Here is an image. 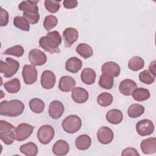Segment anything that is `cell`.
Instances as JSON below:
<instances>
[{"instance_id": "cell-1", "label": "cell", "mask_w": 156, "mask_h": 156, "mask_svg": "<svg viewBox=\"0 0 156 156\" xmlns=\"http://www.w3.org/2000/svg\"><path fill=\"white\" fill-rule=\"evenodd\" d=\"M61 43L62 37L57 30L48 32L46 36L41 37L39 40V44L41 48L50 54L60 52L58 46Z\"/></svg>"}, {"instance_id": "cell-2", "label": "cell", "mask_w": 156, "mask_h": 156, "mask_svg": "<svg viewBox=\"0 0 156 156\" xmlns=\"http://www.w3.org/2000/svg\"><path fill=\"white\" fill-rule=\"evenodd\" d=\"M24 109V104L18 99L3 101L0 104V115L2 116L16 117L21 115Z\"/></svg>"}, {"instance_id": "cell-3", "label": "cell", "mask_w": 156, "mask_h": 156, "mask_svg": "<svg viewBox=\"0 0 156 156\" xmlns=\"http://www.w3.org/2000/svg\"><path fill=\"white\" fill-rule=\"evenodd\" d=\"M0 138L4 144L7 145L12 144L15 140L14 126L5 121L1 120Z\"/></svg>"}, {"instance_id": "cell-4", "label": "cell", "mask_w": 156, "mask_h": 156, "mask_svg": "<svg viewBox=\"0 0 156 156\" xmlns=\"http://www.w3.org/2000/svg\"><path fill=\"white\" fill-rule=\"evenodd\" d=\"M20 67L19 62L10 57L5 58V62L1 60L0 62V72L4 74V77H12L15 74Z\"/></svg>"}, {"instance_id": "cell-5", "label": "cell", "mask_w": 156, "mask_h": 156, "mask_svg": "<svg viewBox=\"0 0 156 156\" xmlns=\"http://www.w3.org/2000/svg\"><path fill=\"white\" fill-rule=\"evenodd\" d=\"M82 126V120L79 116L76 115H70L66 117L62 123L63 129L68 133L77 132Z\"/></svg>"}, {"instance_id": "cell-6", "label": "cell", "mask_w": 156, "mask_h": 156, "mask_svg": "<svg viewBox=\"0 0 156 156\" xmlns=\"http://www.w3.org/2000/svg\"><path fill=\"white\" fill-rule=\"evenodd\" d=\"M55 135L54 128L50 125H43L37 131V139L43 144L49 143Z\"/></svg>"}, {"instance_id": "cell-7", "label": "cell", "mask_w": 156, "mask_h": 156, "mask_svg": "<svg viewBox=\"0 0 156 156\" xmlns=\"http://www.w3.org/2000/svg\"><path fill=\"white\" fill-rule=\"evenodd\" d=\"M34 129V126L27 123H21L18 125L15 129V140L18 141L26 140L31 135Z\"/></svg>"}, {"instance_id": "cell-8", "label": "cell", "mask_w": 156, "mask_h": 156, "mask_svg": "<svg viewBox=\"0 0 156 156\" xmlns=\"http://www.w3.org/2000/svg\"><path fill=\"white\" fill-rule=\"evenodd\" d=\"M37 76L38 72L35 66L25 65L23 67L22 76L26 85H32L35 83L37 79Z\"/></svg>"}, {"instance_id": "cell-9", "label": "cell", "mask_w": 156, "mask_h": 156, "mask_svg": "<svg viewBox=\"0 0 156 156\" xmlns=\"http://www.w3.org/2000/svg\"><path fill=\"white\" fill-rule=\"evenodd\" d=\"M136 130L142 136L150 135L154 131V124L151 120L144 119L136 123Z\"/></svg>"}, {"instance_id": "cell-10", "label": "cell", "mask_w": 156, "mask_h": 156, "mask_svg": "<svg viewBox=\"0 0 156 156\" xmlns=\"http://www.w3.org/2000/svg\"><path fill=\"white\" fill-rule=\"evenodd\" d=\"M29 60L34 66H41L47 61L46 55L41 50L34 49L30 51L28 54Z\"/></svg>"}, {"instance_id": "cell-11", "label": "cell", "mask_w": 156, "mask_h": 156, "mask_svg": "<svg viewBox=\"0 0 156 156\" xmlns=\"http://www.w3.org/2000/svg\"><path fill=\"white\" fill-rule=\"evenodd\" d=\"M113 132L108 127H101L98 130L97 138L99 143L102 144H108L110 143L113 141Z\"/></svg>"}, {"instance_id": "cell-12", "label": "cell", "mask_w": 156, "mask_h": 156, "mask_svg": "<svg viewBox=\"0 0 156 156\" xmlns=\"http://www.w3.org/2000/svg\"><path fill=\"white\" fill-rule=\"evenodd\" d=\"M78 37L79 32L75 28L68 27L63 32V38L66 48H70L72 44L77 40Z\"/></svg>"}, {"instance_id": "cell-13", "label": "cell", "mask_w": 156, "mask_h": 156, "mask_svg": "<svg viewBox=\"0 0 156 156\" xmlns=\"http://www.w3.org/2000/svg\"><path fill=\"white\" fill-rule=\"evenodd\" d=\"M56 78L54 73L50 70L44 71L41 76V85L43 88L49 90L52 88L55 83Z\"/></svg>"}, {"instance_id": "cell-14", "label": "cell", "mask_w": 156, "mask_h": 156, "mask_svg": "<svg viewBox=\"0 0 156 156\" xmlns=\"http://www.w3.org/2000/svg\"><path fill=\"white\" fill-rule=\"evenodd\" d=\"M64 110L63 104L60 101L55 100L50 103L48 113L52 119H57L62 116Z\"/></svg>"}, {"instance_id": "cell-15", "label": "cell", "mask_w": 156, "mask_h": 156, "mask_svg": "<svg viewBox=\"0 0 156 156\" xmlns=\"http://www.w3.org/2000/svg\"><path fill=\"white\" fill-rule=\"evenodd\" d=\"M89 97L88 91L82 87H74L72 90L71 98L73 100L78 104L85 102Z\"/></svg>"}, {"instance_id": "cell-16", "label": "cell", "mask_w": 156, "mask_h": 156, "mask_svg": "<svg viewBox=\"0 0 156 156\" xmlns=\"http://www.w3.org/2000/svg\"><path fill=\"white\" fill-rule=\"evenodd\" d=\"M137 88V85L133 80L127 79L121 82L119 85V90L125 96H130L133 91Z\"/></svg>"}, {"instance_id": "cell-17", "label": "cell", "mask_w": 156, "mask_h": 156, "mask_svg": "<svg viewBox=\"0 0 156 156\" xmlns=\"http://www.w3.org/2000/svg\"><path fill=\"white\" fill-rule=\"evenodd\" d=\"M141 151L144 154H152L156 152V138L149 137L143 140L140 144Z\"/></svg>"}, {"instance_id": "cell-18", "label": "cell", "mask_w": 156, "mask_h": 156, "mask_svg": "<svg viewBox=\"0 0 156 156\" xmlns=\"http://www.w3.org/2000/svg\"><path fill=\"white\" fill-rule=\"evenodd\" d=\"M102 74H108L112 77H118L121 72L119 66L114 62H107L104 63L101 67Z\"/></svg>"}, {"instance_id": "cell-19", "label": "cell", "mask_w": 156, "mask_h": 156, "mask_svg": "<svg viewBox=\"0 0 156 156\" xmlns=\"http://www.w3.org/2000/svg\"><path fill=\"white\" fill-rule=\"evenodd\" d=\"M75 80L69 76H62L59 81L58 88L63 92H69L76 86Z\"/></svg>"}, {"instance_id": "cell-20", "label": "cell", "mask_w": 156, "mask_h": 156, "mask_svg": "<svg viewBox=\"0 0 156 156\" xmlns=\"http://www.w3.org/2000/svg\"><path fill=\"white\" fill-rule=\"evenodd\" d=\"M38 1H23L18 5L20 10L25 13L37 14L38 13V7L37 3Z\"/></svg>"}, {"instance_id": "cell-21", "label": "cell", "mask_w": 156, "mask_h": 156, "mask_svg": "<svg viewBox=\"0 0 156 156\" xmlns=\"http://www.w3.org/2000/svg\"><path fill=\"white\" fill-rule=\"evenodd\" d=\"M82 60L76 57H70L65 63L66 70L74 74L77 73L82 68Z\"/></svg>"}, {"instance_id": "cell-22", "label": "cell", "mask_w": 156, "mask_h": 156, "mask_svg": "<svg viewBox=\"0 0 156 156\" xmlns=\"http://www.w3.org/2000/svg\"><path fill=\"white\" fill-rule=\"evenodd\" d=\"M52 151L56 155H65L69 151V146L66 141L59 140L54 143Z\"/></svg>"}, {"instance_id": "cell-23", "label": "cell", "mask_w": 156, "mask_h": 156, "mask_svg": "<svg viewBox=\"0 0 156 156\" xmlns=\"http://www.w3.org/2000/svg\"><path fill=\"white\" fill-rule=\"evenodd\" d=\"M96 74L94 69L90 68H84L80 74L81 80L83 83L87 85L93 84L95 82Z\"/></svg>"}, {"instance_id": "cell-24", "label": "cell", "mask_w": 156, "mask_h": 156, "mask_svg": "<svg viewBox=\"0 0 156 156\" xmlns=\"http://www.w3.org/2000/svg\"><path fill=\"white\" fill-rule=\"evenodd\" d=\"M107 121L112 124H118L123 119V114L118 109H112L106 113Z\"/></svg>"}, {"instance_id": "cell-25", "label": "cell", "mask_w": 156, "mask_h": 156, "mask_svg": "<svg viewBox=\"0 0 156 156\" xmlns=\"http://www.w3.org/2000/svg\"><path fill=\"white\" fill-rule=\"evenodd\" d=\"M91 144V139L87 134H83L79 136L75 141L76 147L80 151L88 149Z\"/></svg>"}, {"instance_id": "cell-26", "label": "cell", "mask_w": 156, "mask_h": 156, "mask_svg": "<svg viewBox=\"0 0 156 156\" xmlns=\"http://www.w3.org/2000/svg\"><path fill=\"white\" fill-rule=\"evenodd\" d=\"M20 152L27 156H35L38 154V147L35 143L32 142L23 144L20 147Z\"/></svg>"}, {"instance_id": "cell-27", "label": "cell", "mask_w": 156, "mask_h": 156, "mask_svg": "<svg viewBox=\"0 0 156 156\" xmlns=\"http://www.w3.org/2000/svg\"><path fill=\"white\" fill-rule=\"evenodd\" d=\"M4 87L9 93H16L20 91L21 88L20 81L18 78L12 79L5 82L4 83Z\"/></svg>"}, {"instance_id": "cell-28", "label": "cell", "mask_w": 156, "mask_h": 156, "mask_svg": "<svg viewBox=\"0 0 156 156\" xmlns=\"http://www.w3.org/2000/svg\"><path fill=\"white\" fill-rule=\"evenodd\" d=\"M76 52L83 58H88L91 57L93 54V50L92 48L88 44L80 43L76 48Z\"/></svg>"}, {"instance_id": "cell-29", "label": "cell", "mask_w": 156, "mask_h": 156, "mask_svg": "<svg viewBox=\"0 0 156 156\" xmlns=\"http://www.w3.org/2000/svg\"><path fill=\"white\" fill-rule=\"evenodd\" d=\"M133 98L138 101L141 102L148 99L150 98L149 91L146 88H136L132 92Z\"/></svg>"}, {"instance_id": "cell-30", "label": "cell", "mask_w": 156, "mask_h": 156, "mask_svg": "<svg viewBox=\"0 0 156 156\" xmlns=\"http://www.w3.org/2000/svg\"><path fill=\"white\" fill-rule=\"evenodd\" d=\"M144 66V60L139 56L132 57L128 62L129 68L133 71H137L143 68Z\"/></svg>"}, {"instance_id": "cell-31", "label": "cell", "mask_w": 156, "mask_h": 156, "mask_svg": "<svg viewBox=\"0 0 156 156\" xmlns=\"http://www.w3.org/2000/svg\"><path fill=\"white\" fill-rule=\"evenodd\" d=\"M114 84L113 77L108 74H102L99 78V85L104 89L110 90L112 88Z\"/></svg>"}, {"instance_id": "cell-32", "label": "cell", "mask_w": 156, "mask_h": 156, "mask_svg": "<svg viewBox=\"0 0 156 156\" xmlns=\"http://www.w3.org/2000/svg\"><path fill=\"white\" fill-rule=\"evenodd\" d=\"M144 112V107L139 104H133L131 105L128 110V116L131 118H136L143 114Z\"/></svg>"}, {"instance_id": "cell-33", "label": "cell", "mask_w": 156, "mask_h": 156, "mask_svg": "<svg viewBox=\"0 0 156 156\" xmlns=\"http://www.w3.org/2000/svg\"><path fill=\"white\" fill-rule=\"evenodd\" d=\"M30 110L35 113H41L44 109V102L40 99L33 98L29 103Z\"/></svg>"}, {"instance_id": "cell-34", "label": "cell", "mask_w": 156, "mask_h": 156, "mask_svg": "<svg viewBox=\"0 0 156 156\" xmlns=\"http://www.w3.org/2000/svg\"><path fill=\"white\" fill-rule=\"evenodd\" d=\"M13 25L23 31L27 32L30 30V24L29 22L23 16H15L13 19Z\"/></svg>"}, {"instance_id": "cell-35", "label": "cell", "mask_w": 156, "mask_h": 156, "mask_svg": "<svg viewBox=\"0 0 156 156\" xmlns=\"http://www.w3.org/2000/svg\"><path fill=\"white\" fill-rule=\"evenodd\" d=\"M113 96L107 92H104L100 94L97 98L98 104L102 107H107L113 102Z\"/></svg>"}, {"instance_id": "cell-36", "label": "cell", "mask_w": 156, "mask_h": 156, "mask_svg": "<svg viewBox=\"0 0 156 156\" xmlns=\"http://www.w3.org/2000/svg\"><path fill=\"white\" fill-rule=\"evenodd\" d=\"M139 79L140 80L147 85H150L154 82L155 80V76L152 74L149 70H144L139 74Z\"/></svg>"}, {"instance_id": "cell-37", "label": "cell", "mask_w": 156, "mask_h": 156, "mask_svg": "<svg viewBox=\"0 0 156 156\" xmlns=\"http://www.w3.org/2000/svg\"><path fill=\"white\" fill-rule=\"evenodd\" d=\"M24 49L21 45H15L11 48L7 49L3 52V54L11 55L17 57H20L24 54Z\"/></svg>"}, {"instance_id": "cell-38", "label": "cell", "mask_w": 156, "mask_h": 156, "mask_svg": "<svg viewBox=\"0 0 156 156\" xmlns=\"http://www.w3.org/2000/svg\"><path fill=\"white\" fill-rule=\"evenodd\" d=\"M58 23L57 18L54 15H48L45 17L43 22V26L44 29L49 31L55 27Z\"/></svg>"}, {"instance_id": "cell-39", "label": "cell", "mask_w": 156, "mask_h": 156, "mask_svg": "<svg viewBox=\"0 0 156 156\" xmlns=\"http://www.w3.org/2000/svg\"><path fill=\"white\" fill-rule=\"evenodd\" d=\"M60 1H54V0H45L44 6L46 10L52 13H55L57 12L60 8Z\"/></svg>"}, {"instance_id": "cell-40", "label": "cell", "mask_w": 156, "mask_h": 156, "mask_svg": "<svg viewBox=\"0 0 156 156\" xmlns=\"http://www.w3.org/2000/svg\"><path fill=\"white\" fill-rule=\"evenodd\" d=\"M23 17H24L30 24H35L38 23L40 19L39 13L32 14V13H27L23 12Z\"/></svg>"}, {"instance_id": "cell-41", "label": "cell", "mask_w": 156, "mask_h": 156, "mask_svg": "<svg viewBox=\"0 0 156 156\" xmlns=\"http://www.w3.org/2000/svg\"><path fill=\"white\" fill-rule=\"evenodd\" d=\"M9 23V13L5 9L1 7V26H5Z\"/></svg>"}, {"instance_id": "cell-42", "label": "cell", "mask_w": 156, "mask_h": 156, "mask_svg": "<svg viewBox=\"0 0 156 156\" xmlns=\"http://www.w3.org/2000/svg\"><path fill=\"white\" fill-rule=\"evenodd\" d=\"M121 155L127 156V155H133V156H139L140 154L138 152L137 150L133 147H127L124 149Z\"/></svg>"}, {"instance_id": "cell-43", "label": "cell", "mask_w": 156, "mask_h": 156, "mask_svg": "<svg viewBox=\"0 0 156 156\" xmlns=\"http://www.w3.org/2000/svg\"><path fill=\"white\" fill-rule=\"evenodd\" d=\"M63 4L65 8L68 9H71L77 7L78 4V2L76 0H65L63 2Z\"/></svg>"}, {"instance_id": "cell-44", "label": "cell", "mask_w": 156, "mask_h": 156, "mask_svg": "<svg viewBox=\"0 0 156 156\" xmlns=\"http://www.w3.org/2000/svg\"><path fill=\"white\" fill-rule=\"evenodd\" d=\"M149 71L155 76V61H152L149 66Z\"/></svg>"}]
</instances>
